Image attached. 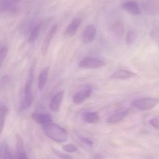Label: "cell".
Returning a JSON list of instances; mask_svg holds the SVG:
<instances>
[{"label": "cell", "instance_id": "10", "mask_svg": "<svg viewBox=\"0 0 159 159\" xmlns=\"http://www.w3.org/2000/svg\"><path fill=\"white\" fill-rule=\"evenodd\" d=\"M81 23V19L80 17L74 18L68 25L65 30V35L67 37H71L74 36L79 29Z\"/></svg>", "mask_w": 159, "mask_h": 159}, {"label": "cell", "instance_id": "25", "mask_svg": "<svg viewBox=\"0 0 159 159\" xmlns=\"http://www.w3.org/2000/svg\"><path fill=\"white\" fill-rule=\"evenodd\" d=\"M80 140L83 142L84 144H86L89 146H92L93 144V142L90 139L87 137H80Z\"/></svg>", "mask_w": 159, "mask_h": 159}, {"label": "cell", "instance_id": "18", "mask_svg": "<svg viewBox=\"0 0 159 159\" xmlns=\"http://www.w3.org/2000/svg\"><path fill=\"white\" fill-rule=\"evenodd\" d=\"M8 107L5 105H2L1 106V112H0V130L1 133L2 132L7 115L8 114Z\"/></svg>", "mask_w": 159, "mask_h": 159}, {"label": "cell", "instance_id": "20", "mask_svg": "<svg viewBox=\"0 0 159 159\" xmlns=\"http://www.w3.org/2000/svg\"><path fill=\"white\" fill-rule=\"evenodd\" d=\"M137 33L134 30H129L125 37V42L127 45H132L134 44L136 39Z\"/></svg>", "mask_w": 159, "mask_h": 159}, {"label": "cell", "instance_id": "16", "mask_svg": "<svg viewBox=\"0 0 159 159\" xmlns=\"http://www.w3.org/2000/svg\"><path fill=\"white\" fill-rule=\"evenodd\" d=\"M13 157L11 153L10 148L6 142L2 143L0 147V159H11Z\"/></svg>", "mask_w": 159, "mask_h": 159}, {"label": "cell", "instance_id": "3", "mask_svg": "<svg viewBox=\"0 0 159 159\" xmlns=\"http://www.w3.org/2000/svg\"><path fill=\"white\" fill-rule=\"evenodd\" d=\"M159 100L154 98H140L134 100L131 103L132 107L140 110L152 109L158 104Z\"/></svg>", "mask_w": 159, "mask_h": 159}, {"label": "cell", "instance_id": "1", "mask_svg": "<svg viewBox=\"0 0 159 159\" xmlns=\"http://www.w3.org/2000/svg\"><path fill=\"white\" fill-rule=\"evenodd\" d=\"M43 130L45 134L52 140L57 142L66 141L68 139V133L66 129L53 123L43 124Z\"/></svg>", "mask_w": 159, "mask_h": 159}, {"label": "cell", "instance_id": "19", "mask_svg": "<svg viewBox=\"0 0 159 159\" xmlns=\"http://www.w3.org/2000/svg\"><path fill=\"white\" fill-rule=\"evenodd\" d=\"M112 31L114 35L118 39H121L124 35V27L123 25L120 23H118L113 26Z\"/></svg>", "mask_w": 159, "mask_h": 159}, {"label": "cell", "instance_id": "22", "mask_svg": "<svg viewBox=\"0 0 159 159\" xmlns=\"http://www.w3.org/2000/svg\"><path fill=\"white\" fill-rule=\"evenodd\" d=\"M8 49L7 47L5 46H2L0 49V64L1 66L2 65V63L4 62L6 56H7Z\"/></svg>", "mask_w": 159, "mask_h": 159}, {"label": "cell", "instance_id": "2", "mask_svg": "<svg viewBox=\"0 0 159 159\" xmlns=\"http://www.w3.org/2000/svg\"><path fill=\"white\" fill-rule=\"evenodd\" d=\"M34 65H33L30 67L28 78L25 85L24 100L22 102L21 107L22 110H25L31 106L33 101L32 86L34 80Z\"/></svg>", "mask_w": 159, "mask_h": 159}, {"label": "cell", "instance_id": "5", "mask_svg": "<svg viewBox=\"0 0 159 159\" xmlns=\"http://www.w3.org/2000/svg\"><path fill=\"white\" fill-rule=\"evenodd\" d=\"M128 110L126 108H121L114 111L108 118L107 122L110 124H115L122 120L127 115Z\"/></svg>", "mask_w": 159, "mask_h": 159}, {"label": "cell", "instance_id": "13", "mask_svg": "<svg viewBox=\"0 0 159 159\" xmlns=\"http://www.w3.org/2000/svg\"><path fill=\"white\" fill-rule=\"evenodd\" d=\"M31 117L36 122L42 124L51 122L52 120V116L48 113L33 112Z\"/></svg>", "mask_w": 159, "mask_h": 159}, {"label": "cell", "instance_id": "9", "mask_svg": "<svg viewBox=\"0 0 159 159\" xmlns=\"http://www.w3.org/2000/svg\"><path fill=\"white\" fill-rule=\"evenodd\" d=\"M96 35V30L93 25L87 26L82 33V40L85 43L93 41Z\"/></svg>", "mask_w": 159, "mask_h": 159}, {"label": "cell", "instance_id": "8", "mask_svg": "<svg viewBox=\"0 0 159 159\" xmlns=\"http://www.w3.org/2000/svg\"><path fill=\"white\" fill-rule=\"evenodd\" d=\"M64 96V91L62 90L57 93L52 98L50 104V109L52 111L57 112L59 111Z\"/></svg>", "mask_w": 159, "mask_h": 159}, {"label": "cell", "instance_id": "11", "mask_svg": "<svg viewBox=\"0 0 159 159\" xmlns=\"http://www.w3.org/2000/svg\"><path fill=\"white\" fill-rule=\"evenodd\" d=\"M16 158L27 159L28 158L24 147V142L19 134H16Z\"/></svg>", "mask_w": 159, "mask_h": 159}, {"label": "cell", "instance_id": "15", "mask_svg": "<svg viewBox=\"0 0 159 159\" xmlns=\"http://www.w3.org/2000/svg\"><path fill=\"white\" fill-rule=\"evenodd\" d=\"M83 118L85 122L89 124L95 123L99 120V115L97 112H84L83 115Z\"/></svg>", "mask_w": 159, "mask_h": 159}, {"label": "cell", "instance_id": "24", "mask_svg": "<svg viewBox=\"0 0 159 159\" xmlns=\"http://www.w3.org/2000/svg\"><path fill=\"white\" fill-rule=\"evenodd\" d=\"M53 151L54 153L56 155H57V156L60 157V158H63V159H70V158H72L69 155H68V154H66V153H63V152L59 151L55 149H54L53 150Z\"/></svg>", "mask_w": 159, "mask_h": 159}, {"label": "cell", "instance_id": "14", "mask_svg": "<svg viewBox=\"0 0 159 159\" xmlns=\"http://www.w3.org/2000/svg\"><path fill=\"white\" fill-rule=\"evenodd\" d=\"M49 67L45 68L40 73L38 80V87L40 90H43L47 84L48 79Z\"/></svg>", "mask_w": 159, "mask_h": 159}, {"label": "cell", "instance_id": "23", "mask_svg": "<svg viewBox=\"0 0 159 159\" xmlns=\"http://www.w3.org/2000/svg\"><path fill=\"white\" fill-rule=\"evenodd\" d=\"M63 149L64 151L68 152H74L78 151L77 147L72 144L65 145L63 146Z\"/></svg>", "mask_w": 159, "mask_h": 159}, {"label": "cell", "instance_id": "17", "mask_svg": "<svg viewBox=\"0 0 159 159\" xmlns=\"http://www.w3.org/2000/svg\"><path fill=\"white\" fill-rule=\"evenodd\" d=\"M135 75V73L126 70H120L113 73L111 77L118 80H125L129 79Z\"/></svg>", "mask_w": 159, "mask_h": 159}, {"label": "cell", "instance_id": "26", "mask_svg": "<svg viewBox=\"0 0 159 159\" xmlns=\"http://www.w3.org/2000/svg\"><path fill=\"white\" fill-rule=\"evenodd\" d=\"M150 123L153 127L159 129V119L154 118L150 120Z\"/></svg>", "mask_w": 159, "mask_h": 159}, {"label": "cell", "instance_id": "7", "mask_svg": "<svg viewBox=\"0 0 159 159\" xmlns=\"http://www.w3.org/2000/svg\"><path fill=\"white\" fill-rule=\"evenodd\" d=\"M57 25H55L53 26L44 38L42 47V52L43 55H45L47 53L50 43L57 32Z\"/></svg>", "mask_w": 159, "mask_h": 159}, {"label": "cell", "instance_id": "12", "mask_svg": "<svg viewBox=\"0 0 159 159\" xmlns=\"http://www.w3.org/2000/svg\"><path fill=\"white\" fill-rule=\"evenodd\" d=\"M122 8L125 11L134 15H138L140 13L139 6L134 2L126 1L123 3Z\"/></svg>", "mask_w": 159, "mask_h": 159}, {"label": "cell", "instance_id": "4", "mask_svg": "<svg viewBox=\"0 0 159 159\" xmlns=\"http://www.w3.org/2000/svg\"><path fill=\"white\" fill-rule=\"evenodd\" d=\"M105 65V62L100 59L85 57L81 60L79 63V66L84 69H98L102 67Z\"/></svg>", "mask_w": 159, "mask_h": 159}, {"label": "cell", "instance_id": "6", "mask_svg": "<svg viewBox=\"0 0 159 159\" xmlns=\"http://www.w3.org/2000/svg\"><path fill=\"white\" fill-rule=\"evenodd\" d=\"M92 93V89L91 88H88L79 91L73 95V102L77 105L82 104L86 99L90 97Z\"/></svg>", "mask_w": 159, "mask_h": 159}, {"label": "cell", "instance_id": "21", "mask_svg": "<svg viewBox=\"0 0 159 159\" xmlns=\"http://www.w3.org/2000/svg\"><path fill=\"white\" fill-rule=\"evenodd\" d=\"M40 29L39 27H36L33 29V30L30 32L29 37V40L30 42H34L37 40L39 35Z\"/></svg>", "mask_w": 159, "mask_h": 159}]
</instances>
